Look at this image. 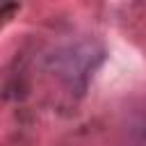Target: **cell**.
Returning <instances> with one entry per match:
<instances>
[{
	"label": "cell",
	"mask_w": 146,
	"mask_h": 146,
	"mask_svg": "<svg viewBox=\"0 0 146 146\" xmlns=\"http://www.w3.org/2000/svg\"><path fill=\"white\" fill-rule=\"evenodd\" d=\"M94 46H71L59 50L52 57V68L68 80V84H75L80 80H87L89 71L94 68Z\"/></svg>",
	"instance_id": "cell-1"
},
{
	"label": "cell",
	"mask_w": 146,
	"mask_h": 146,
	"mask_svg": "<svg viewBox=\"0 0 146 146\" xmlns=\"http://www.w3.org/2000/svg\"><path fill=\"white\" fill-rule=\"evenodd\" d=\"M130 135H132L135 146H146V114H141L135 121V125L130 128Z\"/></svg>",
	"instance_id": "cell-2"
}]
</instances>
